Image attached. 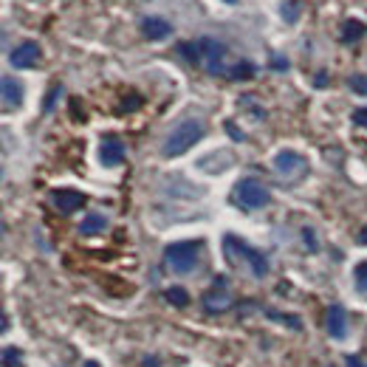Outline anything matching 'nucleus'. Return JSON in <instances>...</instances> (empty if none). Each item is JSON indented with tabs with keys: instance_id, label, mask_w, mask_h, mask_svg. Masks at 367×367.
Returning a JSON list of instances; mask_svg holds the SVG:
<instances>
[{
	"instance_id": "20",
	"label": "nucleus",
	"mask_w": 367,
	"mask_h": 367,
	"mask_svg": "<svg viewBox=\"0 0 367 367\" xmlns=\"http://www.w3.org/2000/svg\"><path fill=\"white\" fill-rule=\"evenodd\" d=\"M3 367H23V359H20L17 347H6L3 350Z\"/></svg>"
},
{
	"instance_id": "14",
	"label": "nucleus",
	"mask_w": 367,
	"mask_h": 367,
	"mask_svg": "<svg viewBox=\"0 0 367 367\" xmlns=\"http://www.w3.org/2000/svg\"><path fill=\"white\" fill-rule=\"evenodd\" d=\"M364 34H367V26H364L361 20H345V23H342V34H339V37H342V43H347V45H350V43H359Z\"/></svg>"
},
{
	"instance_id": "8",
	"label": "nucleus",
	"mask_w": 367,
	"mask_h": 367,
	"mask_svg": "<svg viewBox=\"0 0 367 367\" xmlns=\"http://www.w3.org/2000/svg\"><path fill=\"white\" fill-rule=\"evenodd\" d=\"M40 57H43L40 45H37L34 40H26V43H20V45L9 54V62H12L17 71H26V68H34V65L40 62Z\"/></svg>"
},
{
	"instance_id": "6",
	"label": "nucleus",
	"mask_w": 367,
	"mask_h": 367,
	"mask_svg": "<svg viewBox=\"0 0 367 367\" xmlns=\"http://www.w3.org/2000/svg\"><path fill=\"white\" fill-rule=\"evenodd\" d=\"M201 305L209 311V314H217V311H226V308H232V294H229V280L220 274V277H215V282H212V288L203 294V300H201Z\"/></svg>"
},
{
	"instance_id": "25",
	"label": "nucleus",
	"mask_w": 367,
	"mask_h": 367,
	"mask_svg": "<svg viewBox=\"0 0 367 367\" xmlns=\"http://www.w3.org/2000/svg\"><path fill=\"white\" fill-rule=\"evenodd\" d=\"M303 240H305V246H308L311 252H317V240H314V232H311V229H303Z\"/></svg>"
},
{
	"instance_id": "26",
	"label": "nucleus",
	"mask_w": 367,
	"mask_h": 367,
	"mask_svg": "<svg viewBox=\"0 0 367 367\" xmlns=\"http://www.w3.org/2000/svg\"><path fill=\"white\" fill-rule=\"evenodd\" d=\"M138 105H141V99H138V96H130V102H124V105H122V110H136Z\"/></svg>"
},
{
	"instance_id": "22",
	"label": "nucleus",
	"mask_w": 367,
	"mask_h": 367,
	"mask_svg": "<svg viewBox=\"0 0 367 367\" xmlns=\"http://www.w3.org/2000/svg\"><path fill=\"white\" fill-rule=\"evenodd\" d=\"M350 88H353L356 94H367V77H361V73L350 77Z\"/></svg>"
},
{
	"instance_id": "4",
	"label": "nucleus",
	"mask_w": 367,
	"mask_h": 367,
	"mask_svg": "<svg viewBox=\"0 0 367 367\" xmlns=\"http://www.w3.org/2000/svg\"><path fill=\"white\" fill-rule=\"evenodd\" d=\"M198 48H201V68L212 77H220V73H229L226 68V45L215 40V37H201L198 40Z\"/></svg>"
},
{
	"instance_id": "3",
	"label": "nucleus",
	"mask_w": 367,
	"mask_h": 367,
	"mask_svg": "<svg viewBox=\"0 0 367 367\" xmlns=\"http://www.w3.org/2000/svg\"><path fill=\"white\" fill-rule=\"evenodd\" d=\"M224 252H226V257H229L232 263L243 260V263L252 268L254 277H266V274H268V260H266V254L257 252V249H252V246L243 243L240 238L226 235V238H224Z\"/></svg>"
},
{
	"instance_id": "12",
	"label": "nucleus",
	"mask_w": 367,
	"mask_h": 367,
	"mask_svg": "<svg viewBox=\"0 0 367 367\" xmlns=\"http://www.w3.org/2000/svg\"><path fill=\"white\" fill-rule=\"evenodd\" d=\"M325 325H328V333L333 339H345V333H347V311L342 305H331Z\"/></svg>"
},
{
	"instance_id": "19",
	"label": "nucleus",
	"mask_w": 367,
	"mask_h": 367,
	"mask_svg": "<svg viewBox=\"0 0 367 367\" xmlns=\"http://www.w3.org/2000/svg\"><path fill=\"white\" fill-rule=\"evenodd\" d=\"M300 9H303L300 0H288V3L282 6V17H285L288 23H297V20H300Z\"/></svg>"
},
{
	"instance_id": "13",
	"label": "nucleus",
	"mask_w": 367,
	"mask_h": 367,
	"mask_svg": "<svg viewBox=\"0 0 367 367\" xmlns=\"http://www.w3.org/2000/svg\"><path fill=\"white\" fill-rule=\"evenodd\" d=\"M23 105V85L12 77H3V108L6 110H15Z\"/></svg>"
},
{
	"instance_id": "16",
	"label": "nucleus",
	"mask_w": 367,
	"mask_h": 367,
	"mask_svg": "<svg viewBox=\"0 0 367 367\" xmlns=\"http://www.w3.org/2000/svg\"><path fill=\"white\" fill-rule=\"evenodd\" d=\"M164 300L173 303L175 308H187V305H189V294H187L181 285H173V288L164 291Z\"/></svg>"
},
{
	"instance_id": "17",
	"label": "nucleus",
	"mask_w": 367,
	"mask_h": 367,
	"mask_svg": "<svg viewBox=\"0 0 367 367\" xmlns=\"http://www.w3.org/2000/svg\"><path fill=\"white\" fill-rule=\"evenodd\" d=\"M226 77H229V80H252V77H254V65H252V62H238V65L229 68Z\"/></svg>"
},
{
	"instance_id": "28",
	"label": "nucleus",
	"mask_w": 367,
	"mask_h": 367,
	"mask_svg": "<svg viewBox=\"0 0 367 367\" xmlns=\"http://www.w3.org/2000/svg\"><path fill=\"white\" fill-rule=\"evenodd\" d=\"M271 65H274V68H288V59H280V57H274V59H271Z\"/></svg>"
},
{
	"instance_id": "18",
	"label": "nucleus",
	"mask_w": 367,
	"mask_h": 367,
	"mask_svg": "<svg viewBox=\"0 0 367 367\" xmlns=\"http://www.w3.org/2000/svg\"><path fill=\"white\" fill-rule=\"evenodd\" d=\"M178 51L184 54V59H187V62L201 65V48H198V40H192V43H181V45H178Z\"/></svg>"
},
{
	"instance_id": "5",
	"label": "nucleus",
	"mask_w": 367,
	"mask_h": 367,
	"mask_svg": "<svg viewBox=\"0 0 367 367\" xmlns=\"http://www.w3.org/2000/svg\"><path fill=\"white\" fill-rule=\"evenodd\" d=\"M235 201H238L243 209H263V206L271 201V192H268L257 178H243V181H238V187H235Z\"/></svg>"
},
{
	"instance_id": "21",
	"label": "nucleus",
	"mask_w": 367,
	"mask_h": 367,
	"mask_svg": "<svg viewBox=\"0 0 367 367\" xmlns=\"http://www.w3.org/2000/svg\"><path fill=\"white\" fill-rule=\"evenodd\" d=\"M356 285H359L361 291H367V260L356 266Z\"/></svg>"
},
{
	"instance_id": "32",
	"label": "nucleus",
	"mask_w": 367,
	"mask_h": 367,
	"mask_svg": "<svg viewBox=\"0 0 367 367\" xmlns=\"http://www.w3.org/2000/svg\"><path fill=\"white\" fill-rule=\"evenodd\" d=\"M224 3H238V0H224Z\"/></svg>"
},
{
	"instance_id": "2",
	"label": "nucleus",
	"mask_w": 367,
	"mask_h": 367,
	"mask_svg": "<svg viewBox=\"0 0 367 367\" xmlns=\"http://www.w3.org/2000/svg\"><path fill=\"white\" fill-rule=\"evenodd\" d=\"M203 243L201 240H178V243H170L164 249V263L170 271L175 274H189L195 271L198 266V254H201Z\"/></svg>"
},
{
	"instance_id": "10",
	"label": "nucleus",
	"mask_w": 367,
	"mask_h": 367,
	"mask_svg": "<svg viewBox=\"0 0 367 367\" xmlns=\"http://www.w3.org/2000/svg\"><path fill=\"white\" fill-rule=\"evenodd\" d=\"M99 161L105 167H119L124 161V144L116 136H105L99 144Z\"/></svg>"
},
{
	"instance_id": "24",
	"label": "nucleus",
	"mask_w": 367,
	"mask_h": 367,
	"mask_svg": "<svg viewBox=\"0 0 367 367\" xmlns=\"http://www.w3.org/2000/svg\"><path fill=\"white\" fill-rule=\"evenodd\" d=\"M59 94H62V85H54V88H51V94L45 96V105H43V108H45V110H51V108H54V99H57Z\"/></svg>"
},
{
	"instance_id": "1",
	"label": "nucleus",
	"mask_w": 367,
	"mask_h": 367,
	"mask_svg": "<svg viewBox=\"0 0 367 367\" xmlns=\"http://www.w3.org/2000/svg\"><path fill=\"white\" fill-rule=\"evenodd\" d=\"M203 133H206V127H203V122L201 119H187V122H181L167 138H164V147H161V153L167 156V159H175V156H184L187 150H192V147L203 138Z\"/></svg>"
},
{
	"instance_id": "15",
	"label": "nucleus",
	"mask_w": 367,
	"mask_h": 367,
	"mask_svg": "<svg viewBox=\"0 0 367 367\" xmlns=\"http://www.w3.org/2000/svg\"><path fill=\"white\" fill-rule=\"evenodd\" d=\"M105 229H108V217L99 215V212H91L80 224V235H96V232H105Z\"/></svg>"
},
{
	"instance_id": "29",
	"label": "nucleus",
	"mask_w": 367,
	"mask_h": 367,
	"mask_svg": "<svg viewBox=\"0 0 367 367\" xmlns=\"http://www.w3.org/2000/svg\"><path fill=\"white\" fill-rule=\"evenodd\" d=\"M328 80H325V73H317V88H325Z\"/></svg>"
},
{
	"instance_id": "9",
	"label": "nucleus",
	"mask_w": 367,
	"mask_h": 367,
	"mask_svg": "<svg viewBox=\"0 0 367 367\" xmlns=\"http://www.w3.org/2000/svg\"><path fill=\"white\" fill-rule=\"evenodd\" d=\"M51 203H54L57 212L71 215V212H77V209L85 206V195L77 192V189H54L51 192Z\"/></svg>"
},
{
	"instance_id": "30",
	"label": "nucleus",
	"mask_w": 367,
	"mask_h": 367,
	"mask_svg": "<svg viewBox=\"0 0 367 367\" xmlns=\"http://www.w3.org/2000/svg\"><path fill=\"white\" fill-rule=\"evenodd\" d=\"M359 243H361V246H367V226L359 232Z\"/></svg>"
},
{
	"instance_id": "7",
	"label": "nucleus",
	"mask_w": 367,
	"mask_h": 367,
	"mask_svg": "<svg viewBox=\"0 0 367 367\" xmlns=\"http://www.w3.org/2000/svg\"><path fill=\"white\" fill-rule=\"evenodd\" d=\"M274 170H277V175H282L285 181H297L300 175H305L308 161H305V156L294 153V150H280V153L274 156Z\"/></svg>"
},
{
	"instance_id": "23",
	"label": "nucleus",
	"mask_w": 367,
	"mask_h": 367,
	"mask_svg": "<svg viewBox=\"0 0 367 367\" xmlns=\"http://www.w3.org/2000/svg\"><path fill=\"white\" fill-rule=\"evenodd\" d=\"M353 124L356 127H367V108H359V110H353Z\"/></svg>"
},
{
	"instance_id": "31",
	"label": "nucleus",
	"mask_w": 367,
	"mask_h": 367,
	"mask_svg": "<svg viewBox=\"0 0 367 367\" xmlns=\"http://www.w3.org/2000/svg\"><path fill=\"white\" fill-rule=\"evenodd\" d=\"M85 367H99V364H96V361H88V364H85Z\"/></svg>"
},
{
	"instance_id": "27",
	"label": "nucleus",
	"mask_w": 367,
	"mask_h": 367,
	"mask_svg": "<svg viewBox=\"0 0 367 367\" xmlns=\"http://www.w3.org/2000/svg\"><path fill=\"white\" fill-rule=\"evenodd\" d=\"M345 367H367V364H364V361H361L359 356H347V361H345Z\"/></svg>"
},
{
	"instance_id": "11",
	"label": "nucleus",
	"mask_w": 367,
	"mask_h": 367,
	"mask_svg": "<svg viewBox=\"0 0 367 367\" xmlns=\"http://www.w3.org/2000/svg\"><path fill=\"white\" fill-rule=\"evenodd\" d=\"M141 34L147 40H153V43H161V40H167L173 34V26L167 20H161V17H144L141 20Z\"/></svg>"
}]
</instances>
